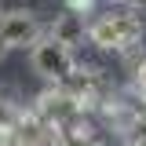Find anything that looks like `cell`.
I'll return each instance as SVG.
<instances>
[{
  "label": "cell",
  "mask_w": 146,
  "mask_h": 146,
  "mask_svg": "<svg viewBox=\"0 0 146 146\" xmlns=\"http://www.w3.org/2000/svg\"><path fill=\"white\" fill-rule=\"evenodd\" d=\"M29 66L36 77H44L48 84H66L73 73H77V55L62 44H55L51 36H40L33 48H29Z\"/></svg>",
  "instance_id": "cell-2"
},
{
  "label": "cell",
  "mask_w": 146,
  "mask_h": 146,
  "mask_svg": "<svg viewBox=\"0 0 146 146\" xmlns=\"http://www.w3.org/2000/svg\"><path fill=\"white\" fill-rule=\"evenodd\" d=\"M121 4H124V11H135V15L146 11V0H121Z\"/></svg>",
  "instance_id": "cell-7"
},
{
  "label": "cell",
  "mask_w": 146,
  "mask_h": 146,
  "mask_svg": "<svg viewBox=\"0 0 146 146\" xmlns=\"http://www.w3.org/2000/svg\"><path fill=\"white\" fill-rule=\"evenodd\" d=\"M4 55H7V48H4V40H0V62H4Z\"/></svg>",
  "instance_id": "cell-8"
},
{
  "label": "cell",
  "mask_w": 146,
  "mask_h": 146,
  "mask_svg": "<svg viewBox=\"0 0 146 146\" xmlns=\"http://www.w3.org/2000/svg\"><path fill=\"white\" fill-rule=\"evenodd\" d=\"M44 33H48V29H44V22H40L33 11H26V7L0 11V40H4L7 51H11V48H33Z\"/></svg>",
  "instance_id": "cell-3"
},
{
  "label": "cell",
  "mask_w": 146,
  "mask_h": 146,
  "mask_svg": "<svg viewBox=\"0 0 146 146\" xmlns=\"http://www.w3.org/2000/svg\"><path fill=\"white\" fill-rule=\"evenodd\" d=\"M131 91L146 99V58L139 62V66H135V70H131Z\"/></svg>",
  "instance_id": "cell-6"
},
{
  "label": "cell",
  "mask_w": 146,
  "mask_h": 146,
  "mask_svg": "<svg viewBox=\"0 0 146 146\" xmlns=\"http://www.w3.org/2000/svg\"><path fill=\"white\" fill-rule=\"evenodd\" d=\"M44 36H51L55 44H62V48H77L84 36H88V22H84V15H77V11H62V15L51 22V29Z\"/></svg>",
  "instance_id": "cell-4"
},
{
  "label": "cell",
  "mask_w": 146,
  "mask_h": 146,
  "mask_svg": "<svg viewBox=\"0 0 146 146\" xmlns=\"http://www.w3.org/2000/svg\"><path fill=\"white\" fill-rule=\"evenodd\" d=\"M18 117H22V110H18L7 95H0V131H15Z\"/></svg>",
  "instance_id": "cell-5"
},
{
  "label": "cell",
  "mask_w": 146,
  "mask_h": 146,
  "mask_svg": "<svg viewBox=\"0 0 146 146\" xmlns=\"http://www.w3.org/2000/svg\"><path fill=\"white\" fill-rule=\"evenodd\" d=\"M143 29H146V22L135 11H102V15H95L88 22V40L95 48H102V51H121L124 55L131 48H139Z\"/></svg>",
  "instance_id": "cell-1"
}]
</instances>
